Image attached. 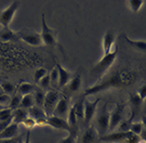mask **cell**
I'll return each instance as SVG.
<instances>
[{
  "label": "cell",
  "mask_w": 146,
  "mask_h": 143,
  "mask_svg": "<svg viewBox=\"0 0 146 143\" xmlns=\"http://www.w3.org/2000/svg\"><path fill=\"white\" fill-rule=\"evenodd\" d=\"M140 74L134 69H122L115 71L110 76L101 78L91 87L87 88L84 92V95L98 94L102 91H106L108 89H121L131 87L139 80Z\"/></svg>",
  "instance_id": "obj_1"
},
{
  "label": "cell",
  "mask_w": 146,
  "mask_h": 143,
  "mask_svg": "<svg viewBox=\"0 0 146 143\" xmlns=\"http://www.w3.org/2000/svg\"><path fill=\"white\" fill-rule=\"evenodd\" d=\"M117 55H118V50L117 49H114L108 54L103 55V58L101 59L99 62L92 67L91 75L96 76L100 80L105 75V73L110 69V66L114 64V62L117 59Z\"/></svg>",
  "instance_id": "obj_2"
},
{
  "label": "cell",
  "mask_w": 146,
  "mask_h": 143,
  "mask_svg": "<svg viewBox=\"0 0 146 143\" xmlns=\"http://www.w3.org/2000/svg\"><path fill=\"white\" fill-rule=\"evenodd\" d=\"M141 138L139 136H135L131 131H127V132H111L108 134H105L103 137L99 139L101 142L106 143H139Z\"/></svg>",
  "instance_id": "obj_3"
},
{
  "label": "cell",
  "mask_w": 146,
  "mask_h": 143,
  "mask_svg": "<svg viewBox=\"0 0 146 143\" xmlns=\"http://www.w3.org/2000/svg\"><path fill=\"white\" fill-rule=\"evenodd\" d=\"M110 113L107 110V103H104L102 107L98 112L96 116V131L99 133L100 138L103 137L110 131Z\"/></svg>",
  "instance_id": "obj_4"
},
{
  "label": "cell",
  "mask_w": 146,
  "mask_h": 143,
  "mask_svg": "<svg viewBox=\"0 0 146 143\" xmlns=\"http://www.w3.org/2000/svg\"><path fill=\"white\" fill-rule=\"evenodd\" d=\"M40 36H41L43 45L51 46V47L56 45V32L47 24L44 14L41 15V32H40Z\"/></svg>",
  "instance_id": "obj_5"
},
{
  "label": "cell",
  "mask_w": 146,
  "mask_h": 143,
  "mask_svg": "<svg viewBox=\"0 0 146 143\" xmlns=\"http://www.w3.org/2000/svg\"><path fill=\"white\" fill-rule=\"evenodd\" d=\"M20 1H12L9 7H7L5 10L0 12V25L2 26V28H8L10 26L11 22L20 8Z\"/></svg>",
  "instance_id": "obj_6"
},
{
  "label": "cell",
  "mask_w": 146,
  "mask_h": 143,
  "mask_svg": "<svg viewBox=\"0 0 146 143\" xmlns=\"http://www.w3.org/2000/svg\"><path fill=\"white\" fill-rule=\"evenodd\" d=\"M17 35H19V40H22L29 46L39 47V46L43 45L40 33L34 32L31 29H22L20 32H17Z\"/></svg>",
  "instance_id": "obj_7"
},
{
  "label": "cell",
  "mask_w": 146,
  "mask_h": 143,
  "mask_svg": "<svg viewBox=\"0 0 146 143\" xmlns=\"http://www.w3.org/2000/svg\"><path fill=\"white\" fill-rule=\"evenodd\" d=\"M125 106H127L125 103H116L115 108L111 111L110 116V131L116 129L120 122L123 120Z\"/></svg>",
  "instance_id": "obj_8"
},
{
  "label": "cell",
  "mask_w": 146,
  "mask_h": 143,
  "mask_svg": "<svg viewBox=\"0 0 146 143\" xmlns=\"http://www.w3.org/2000/svg\"><path fill=\"white\" fill-rule=\"evenodd\" d=\"M100 102H101V99H96L92 102H90L88 100L84 101V120H82V127L84 129L91 125V120L93 119L94 115L96 113V108H98Z\"/></svg>",
  "instance_id": "obj_9"
},
{
  "label": "cell",
  "mask_w": 146,
  "mask_h": 143,
  "mask_svg": "<svg viewBox=\"0 0 146 143\" xmlns=\"http://www.w3.org/2000/svg\"><path fill=\"white\" fill-rule=\"evenodd\" d=\"M60 98H61L60 93L55 90H49L47 93H46L42 108L44 110V112H46V114H47L48 116L52 115V113H53V111H54L56 104H58Z\"/></svg>",
  "instance_id": "obj_10"
},
{
  "label": "cell",
  "mask_w": 146,
  "mask_h": 143,
  "mask_svg": "<svg viewBox=\"0 0 146 143\" xmlns=\"http://www.w3.org/2000/svg\"><path fill=\"white\" fill-rule=\"evenodd\" d=\"M47 124L48 126L54 128V129L64 130V131H67L68 133L72 132V129L69 127L67 120L64 119V118H60V117H56L54 115H50L47 118Z\"/></svg>",
  "instance_id": "obj_11"
},
{
  "label": "cell",
  "mask_w": 146,
  "mask_h": 143,
  "mask_svg": "<svg viewBox=\"0 0 146 143\" xmlns=\"http://www.w3.org/2000/svg\"><path fill=\"white\" fill-rule=\"evenodd\" d=\"M68 111H69V100L67 99L66 95H63V96L60 98V100H58V104H56L54 111H53L52 115L65 119V117H67Z\"/></svg>",
  "instance_id": "obj_12"
},
{
  "label": "cell",
  "mask_w": 146,
  "mask_h": 143,
  "mask_svg": "<svg viewBox=\"0 0 146 143\" xmlns=\"http://www.w3.org/2000/svg\"><path fill=\"white\" fill-rule=\"evenodd\" d=\"M116 41V35L113 31H107L102 39V49H103V55H106L113 50V47Z\"/></svg>",
  "instance_id": "obj_13"
},
{
  "label": "cell",
  "mask_w": 146,
  "mask_h": 143,
  "mask_svg": "<svg viewBox=\"0 0 146 143\" xmlns=\"http://www.w3.org/2000/svg\"><path fill=\"white\" fill-rule=\"evenodd\" d=\"M100 139V136L93 125H90L84 129L81 136V143H94Z\"/></svg>",
  "instance_id": "obj_14"
},
{
  "label": "cell",
  "mask_w": 146,
  "mask_h": 143,
  "mask_svg": "<svg viewBox=\"0 0 146 143\" xmlns=\"http://www.w3.org/2000/svg\"><path fill=\"white\" fill-rule=\"evenodd\" d=\"M129 103H130V108H131V115L130 116L134 119L137 113L141 112L142 105H143V101L141 98L137 95V93H131L130 98H129Z\"/></svg>",
  "instance_id": "obj_15"
},
{
  "label": "cell",
  "mask_w": 146,
  "mask_h": 143,
  "mask_svg": "<svg viewBox=\"0 0 146 143\" xmlns=\"http://www.w3.org/2000/svg\"><path fill=\"white\" fill-rule=\"evenodd\" d=\"M55 67L58 69V85L60 88H64V87H66L68 85V82L72 79V74L66 69H64L62 65H60V64H56Z\"/></svg>",
  "instance_id": "obj_16"
},
{
  "label": "cell",
  "mask_w": 146,
  "mask_h": 143,
  "mask_svg": "<svg viewBox=\"0 0 146 143\" xmlns=\"http://www.w3.org/2000/svg\"><path fill=\"white\" fill-rule=\"evenodd\" d=\"M0 40L3 41V43L16 41V40H19V35H17V33L13 32L10 27L1 28L0 29Z\"/></svg>",
  "instance_id": "obj_17"
},
{
  "label": "cell",
  "mask_w": 146,
  "mask_h": 143,
  "mask_svg": "<svg viewBox=\"0 0 146 143\" xmlns=\"http://www.w3.org/2000/svg\"><path fill=\"white\" fill-rule=\"evenodd\" d=\"M19 132V125L15 122H12L9 127H7L0 132V139H11V138H15Z\"/></svg>",
  "instance_id": "obj_18"
},
{
  "label": "cell",
  "mask_w": 146,
  "mask_h": 143,
  "mask_svg": "<svg viewBox=\"0 0 146 143\" xmlns=\"http://www.w3.org/2000/svg\"><path fill=\"white\" fill-rule=\"evenodd\" d=\"M84 101H86V96H82L79 101H77L75 104L73 105L74 111H75V114L77 116V119L78 122H81L84 120Z\"/></svg>",
  "instance_id": "obj_19"
},
{
  "label": "cell",
  "mask_w": 146,
  "mask_h": 143,
  "mask_svg": "<svg viewBox=\"0 0 146 143\" xmlns=\"http://www.w3.org/2000/svg\"><path fill=\"white\" fill-rule=\"evenodd\" d=\"M28 111V116L34 118L35 120H38V119H41V118H47L48 115L46 114L44 110L40 107V106L34 105L33 107H31Z\"/></svg>",
  "instance_id": "obj_20"
},
{
  "label": "cell",
  "mask_w": 146,
  "mask_h": 143,
  "mask_svg": "<svg viewBox=\"0 0 146 143\" xmlns=\"http://www.w3.org/2000/svg\"><path fill=\"white\" fill-rule=\"evenodd\" d=\"M26 117H28V111H27V110H24V108H21V107L14 110L13 113H12L13 122H15L17 125L22 124Z\"/></svg>",
  "instance_id": "obj_21"
},
{
  "label": "cell",
  "mask_w": 146,
  "mask_h": 143,
  "mask_svg": "<svg viewBox=\"0 0 146 143\" xmlns=\"http://www.w3.org/2000/svg\"><path fill=\"white\" fill-rule=\"evenodd\" d=\"M35 90H36V87L31 82H26V81L21 82L17 87V93H20L21 95L31 94Z\"/></svg>",
  "instance_id": "obj_22"
},
{
  "label": "cell",
  "mask_w": 146,
  "mask_h": 143,
  "mask_svg": "<svg viewBox=\"0 0 146 143\" xmlns=\"http://www.w3.org/2000/svg\"><path fill=\"white\" fill-rule=\"evenodd\" d=\"M81 87V76L80 75H75L74 77H72L70 81L67 85V91L69 92H76L78 91Z\"/></svg>",
  "instance_id": "obj_23"
},
{
  "label": "cell",
  "mask_w": 146,
  "mask_h": 143,
  "mask_svg": "<svg viewBox=\"0 0 146 143\" xmlns=\"http://www.w3.org/2000/svg\"><path fill=\"white\" fill-rule=\"evenodd\" d=\"M125 40L127 43L130 45L133 49H135L137 51H141V52L146 53V41L145 40H134V39H131V38L127 37L125 36Z\"/></svg>",
  "instance_id": "obj_24"
},
{
  "label": "cell",
  "mask_w": 146,
  "mask_h": 143,
  "mask_svg": "<svg viewBox=\"0 0 146 143\" xmlns=\"http://www.w3.org/2000/svg\"><path fill=\"white\" fill-rule=\"evenodd\" d=\"M35 105V99H34V95L31 94H26V95H22V100H21V108L24 110H29L31 107Z\"/></svg>",
  "instance_id": "obj_25"
},
{
  "label": "cell",
  "mask_w": 146,
  "mask_h": 143,
  "mask_svg": "<svg viewBox=\"0 0 146 143\" xmlns=\"http://www.w3.org/2000/svg\"><path fill=\"white\" fill-rule=\"evenodd\" d=\"M33 95H34V99H35V105L42 107L43 106V102H44V96H46L44 91L39 88V89H36V90L34 91Z\"/></svg>",
  "instance_id": "obj_26"
},
{
  "label": "cell",
  "mask_w": 146,
  "mask_h": 143,
  "mask_svg": "<svg viewBox=\"0 0 146 143\" xmlns=\"http://www.w3.org/2000/svg\"><path fill=\"white\" fill-rule=\"evenodd\" d=\"M127 5L133 13H136L141 10V8L144 5V1L143 0H130V1H127Z\"/></svg>",
  "instance_id": "obj_27"
},
{
  "label": "cell",
  "mask_w": 146,
  "mask_h": 143,
  "mask_svg": "<svg viewBox=\"0 0 146 143\" xmlns=\"http://www.w3.org/2000/svg\"><path fill=\"white\" fill-rule=\"evenodd\" d=\"M21 100H22V95L16 92L15 94L11 98L10 103H9V106H8V107L11 108L12 111H14V110H16V108H19L20 105H21Z\"/></svg>",
  "instance_id": "obj_28"
},
{
  "label": "cell",
  "mask_w": 146,
  "mask_h": 143,
  "mask_svg": "<svg viewBox=\"0 0 146 143\" xmlns=\"http://www.w3.org/2000/svg\"><path fill=\"white\" fill-rule=\"evenodd\" d=\"M132 120H133V118H132L131 116H130V118H128V119H123V120L118 125V131H120V132L130 131V127H131V124H132Z\"/></svg>",
  "instance_id": "obj_29"
},
{
  "label": "cell",
  "mask_w": 146,
  "mask_h": 143,
  "mask_svg": "<svg viewBox=\"0 0 146 143\" xmlns=\"http://www.w3.org/2000/svg\"><path fill=\"white\" fill-rule=\"evenodd\" d=\"M143 129H144V127H143V124H142L141 122H132L131 124V127H130V131L133 134H135V136H141L142 131H143Z\"/></svg>",
  "instance_id": "obj_30"
},
{
  "label": "cell",
  "mask_w": 146,
  "mask_h": 143,
  "mask_svg": "<svg viewBox=\"0 0 146 143\" xmlns=\"http://www.w3.org/2000/svg\"><path fill=\"white\" fill-rule=\"evenodd\" d=\"M48 74V71L44 67H39V69H37L35 72H34V80H35V82L38 84L40 79H42L46 75Z\"/></svg>",
  "instance_id": "obj_31"
},
{
  "label": "cell",
  "mask_w": 146,
  "mask_h": 143,
  "mask_svg": "<svg viewBox=\"0 0 146 143\" xmlns=\"http://www.w3.org/2000/svg\"><path fill=\"white\" fill-rule=\"evenodd\" d=\"M37 85L39 86V88L41 89V90H44V89H48L50 85H51V80H50V75L47 74L42 79H40V81L37 84Z\"/></svg>",
  "instance_id": "obj_32"
},
{
  "label": "cell",
  "mask_w": 146,
  "mask_h": 143,
  "mask_svg": "<svg viewBox=\"0 0 146 143\" xmlns=\"http://www.w3.org/2000/svg\"><path fill=\"white\" fill-rule=\"evenodd\" d=\"M12 113H13V111L9 107H5L3 110H1L0 111V122L12 118Z\"/></svg>",
  "instance_id": "obj_33"
},
{
  "label": "cell",
  "mask_w": 146,
  "mask_h": 143,
  "mask_svg": "<svg viewBox=\"0 0 146 143\" xmlns=\"http://www.w3.org/2000/svg\"><path fill=\"white\" fill-rule=\"evenodd\" d=\"M1 88H2V90L5 94H8V93L10 94L14 91V86L10 81H2L1 82Z\"/></svg>",
  "instance_id": "obj_34"
},
{
  "label": "cell",
  "mask_w": 146,
  "mask_h": 143,
  "mask_svg": "<svg viewBox=\"0 0 146 143\" xmlns=\"http://www.w3.org/2000/svg\"><path fill=\"white\" fill-rule=\"evenodd\" d=\"M22 125H24L25 127L28 129V130H31V129H33L34 127H36L37 124H36V120L34 119V118H31V117H26L25 119H24V122H22Z\"/></svg>",
  "instance_id": "obj_35"
},
{
  "label": "cell",
  "mask_w": 146,
  "mask_h": 143,
  "mask_svg": "<svg viewBox=\"0 0 146 143\" xmlns=\"http://www.w3.org/2000/svg\"><path fill=\"white\" fill-rule=\"evenodd\" d=\"M76 138H77V133L69 132L66 138L62 139L60 143H75L76 142Z\"/></svg>",
  "instance_id": "obj_36"
},
{
  "label": "cell",
  "mask_w": 146,
  "mask_h": 143,
  "mask_svg": "<svg viewBox=\"0 0 146 143\" xmlns=\"http://www.w3.org/2000/svg\"><path fill=\"white\" fill-rule=\"evenodd\" d=\"M50 80H51V84H58V69L56 67H54V69L51 71V73H50Z\"/></svg>",
  "instance_id": "obj_37"
},
{
  "label": "cell",
  "mask_w": 146,
  "mask_h": 143,
  "mask_svg": "<svg viewBox=\"0 0 146 143\" xmlns=\"http://www.w3.org/2000/svg\"><path fill=\"white\" fill-rule=\"evenodd\" d=\"M10 100H11V98L9 94H5H5L0 95V104L2 106L8 107V106H9V103H10Z\"/></svg>",
  "instance_id": "obj_38"
},
{
  "label": "cell",
  "mask_w": 146,
  "mask_h": 143,
  "mask_svg": "<svg viewBox=\"0 0 146 143\" xmlns=\"http://www.w3.org/2000/svg\"><path fill=\"white\" fill-rule=\"evenodd\" d=\"M137 95L141 98L142 101H144L146 99V84L142 85L141 87L139 88V90H137Z\"/></svg>",
  "instance_id": "obj_39"
},
{
  "label": "cell",
  "mask_w": 146,
  "mask_h": 143,
  "mask_svg": "<svg viewBox=\"0 0 146 143\" xmlns=\"http://www.w3.org/2000/svg\"><path fill=\"white\" fill-rule=\"evenodd\" d=\"M21 142V138L15 137V138L11 139H0V143H20Z\"/></svg>",
  "instance_id": "obj_40"
},
{
  "label": "cell",
  "mask_w": 146,
  "mask_h": 143,
  "mask_svg": "<svg viewBox=\"0 0 146 143\" xmlns=\"http://www.w3.org/2000/svg\"><path fill=\"white\" fill-rule=\"evenodd\" d=\"M23 143H31V130H28L26 133V137H25V140Z\"/></svg>",
  "instance_id": "obj_41"
},
{
  "label": "cell",
  "mask_w": 146,
  "mask_h": 143,
  "mask_svg": "<svg viewBox=\"0 0 146 143\" xmlns=\"http://www.w3.org/2000/svg\"><path fill=\"white\" fill-rule=\"evenodd\" d=\"M142 124H143V127L146 129V116L144 115V116H142Z\"/></svg>",
  "instance_id": "obj_42"
},
{
  "label": "cell",
  "mask_w": 146,
  "mask_h": 143,
  "mask_svg": "<svg viewBox=\"0 0 146 143\" xmlns=\"http://www.w3.org/2000/svg\"><path fill=\"white\" fill-rule=\"evenodd\" d=\"M139 143H146V141L145 140H143V139H141V140H140V142Z\"/></svg>",
  "instance_id": "obj_43"
},
{
  "label": "cell",
  "mask_w": 146,
  "mask_h": 143,
  "mask_svg": "<svg viewBox=\"0 0 146 143\" xmlns=\"http://www.w3.org/2000/svg\"><path fill=\"white\" fill-rule=\"evenodd\" d=\"M3 108H5V106H2L1 104H0V111H1V110H3Z\"/></svg>",
  "instance_id": "obj_44"
}]
</instances>
